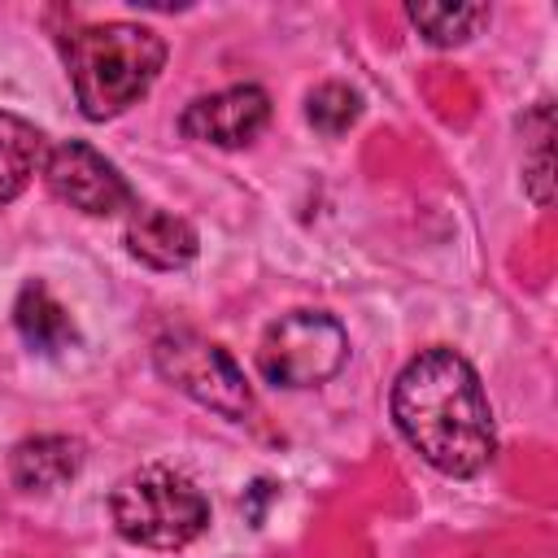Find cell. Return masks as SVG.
Returning <instances> with one entry per match:
<instances>
[{
  "label": "cell",
  "mask_w": 558,
  "mask_h": 558,
  "mask_svg": "<svg viewBox=\"0 0 558 558\" xmlns=\"http://www.w3.org/2000/svg\"><path fill=\"white\" fill-rule=\"evenodd\" d=\"M392 423L405 445L440 475H480L497 453V423L475 366L432 344L414 353L392 384Z\"/></svg>",
  "instance_id": "obj_1"
},
{
  "label": "cell",
  "mask_w": 558,
  "mask_h": 558,
  "mask_svg": "<svg viewBox=\"0 0 558 558\" xmlns=\"http://www.w3.org/2000/svg\"><path fill=\"white\" fill-rule=\"evenodd\" d=\"M65 74L83 118L109 122L131 109L166 65V39L140 22H96L61 35Z\"/></svg>",
  "instance_id": "obj_2"
},
{
  "label": "cell",
  "mask_w": 558,
  "mask_h": 558,
  "mask_svg": "<svg viewBox=\"0 0 558 558\" xmlns=\"http://www.w3.org/2000/svg\"><path fill=\"white\" fill-rule=\"evenodd\" d=\"M109 514H113V527L131 545L183 549L205 532L209 501L187 475H179L170 466H140L113 484Z\"/></svg>",
  "instance_id": "obj_3"
},
{
  "label": "cell",
  "mask_w": 558,
  "mask_h": 558,
  "mask_svg": "<svg viewBox=\"0 0 558 558\" xmlns=\"http://www.w3.org/2000/svg\"><path fill=\"white\" fill-rule=\"evenodd\" d=\"M344 362H349V331L323 310H292L275 318L257 344V371L279 388L327 384Z\"/></svg>",
  "instance_id": "obj_4"
},
{
  "label": "cell",
  "mask_w": 558,
  "mask_h": 558,
  "mask_svg": "<svg viewBox=\"0 0 558 558\" xmlns=\"http://www.w3.org/2000/svg\"><path fill=\"white\" fill-rule=\"evenodd\" d=\"M153 366H157V375L166 384H174L196 405H205V410H214L222 418H244L253 410V388H248L240 362L222 344H214V340H205L196 331L157 336Z\"/></svg>",
  "instance_id": "obj_5"
},
{
  "label": "cell",
  "mask_w": 558,
  "mask_h": 558,
  "mask_svg": "<svg viewBox=\"0 0 558 558\" xmlns=\"http://www.w3.org/2000/svg\"><path fill=\"white\" fill-rule=\"evenodd\" d=\"M44 183L57 201H65L78 214L109 218L118 209H131V183L118 174V166L96 153L83 140H61L44 153Z\"/></svg>",
  "instance_id": "obj_6"
},
{
  "label": "cell",
  "mask_w": 558,
  "mask_h": 558,
  "mask_svg": "<svg viewBox=\"0 0 558 558\" xmlns=\"http://www.w3.org/2000/svg\"><path fill=\"white\" fill-rule=\"evenodd\" d=\"M266 122H270V96L257 83H235V87L196 96L183 109L179 131L187 140H201V144L244 148L266 131Z\"/></svg>",
  "instance_id": "obj_7"
},
{
  "label": "cell",
  "mask_w": 558,
  "mask_h": 558,
  "mask_svg": "<svg viewBox=\"0 0 558 558\" xmlns=\"http://www.w3.org/2000/svg\"><path fill=\"white\" fill-rule=\"evenodd\" d=\"M196 227L161 205H131L126 218V253L153 270H179L196 257Z\"/></svg>",
  "instance_id": "obj_8"
},
{
  "label": "cell",
  "mask_w": 558,
  "mask_h": 558,
  "mask_svg": "<svg viewBox=\"0 0 558 558\" xmlns=\"http://www.w3.org/2000/svg\"><path fill=\"white\" fill-rule=\"evenodd\" d=\"M78 471H83V445L74 436H26L9 458V475L22 493H52L70 484Z\"/></svg>",
  "instance_id": "obj_9"
},
{
  "label": "cell",
  "mask_w": 558,
  "mask_h": 558,
  "mask_svg": "<svg viewBox=\"0 0 558 558\" xmlns=\"http://www.w3.org/2000/svg\"><path fill=\"white\" fill-rule=\"evenodd\" d=\"M13 323L22 331V340L35 349V353H61L78 340V327L70 318V310L39 283L31 279L22 292H17V305H13Z\"/></svg>",
  "instance_id": "obj_10"
},
{
  "label": "cell",
  "mask_w": 558,
  "mask_h": 558,
  "mask_svg": "<svg viewBox=\"0 0 558 558\" xmlns=\"http://www.w3.org/2000/svg\"><path fill=\"white\" fill-rule=\"evenodd\" d=\"M44 153H48L44 131L35 122L0 109V205H9L13 196L26 192L35 170H44Z\"/></svg>",
  "instance_id": "obj_11"
},
{
  "label": "cell",
  "mask_w": 558,
  "mask_h": 558,
  "mask_svg": "<svg viewBox=\"0 0 558 558\" xmlns=\"http://www.w3.org/2000/svg\"><path fill=\"white\" fill-rule=\"evenodd\" d=\"M410 22L440 48L471 39L488 22V4H410Z\"/></svg>",
  "instance_id": "obj_12"
},
{
  "label": "cell",
  "mask_w": 558,
  "mask_h": 558,
  "mask_svg": "<svg viewBox=\"0 0 558 558\" xmlns=\"http://www.w3.org/2000/svg\"><path fill=\"white\" fill-rule=\"evenodd\" d=\"M357 113H362V100H357V92L344 87V83H323V87H314L310 100H305V118H310L323 135L349 131V126L357 122Z\"/></svg>",
  "instance_id": "obj_13"
}]
</instances>
